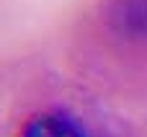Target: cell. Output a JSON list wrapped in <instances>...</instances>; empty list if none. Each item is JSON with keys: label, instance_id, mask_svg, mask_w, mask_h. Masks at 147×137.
Returning <instances> with one entry per match:
<instances>
[{"label": "cell", "instance_id": "cell-1", "mask_svg": "<svg viewBox=\"0 0 147 137\" xmlns=\"http://www.w3.org/2000/svg\"><path fill=\"white\" fill-rule=\"evenodd\" d=\"M21 137H83V130L65 114H36L23 124Z\"/></svg>", "mask_w": 147, "mask_h": 137}]
</instances>
